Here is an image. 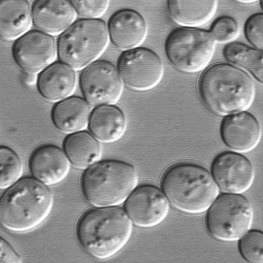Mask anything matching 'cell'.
Segmentation results:
<instances>
[{
    "label": "cell",
    "mask_w": 263,
    "mask_h": 263,
    "mask_svg": "<svg viewBox=\"0 0 263 263\" xmlns=\"http://www.w3.org/2000/svg\"><path fill=\"white\" fill-rule=\"evenodd\" d=\"M255 86L251 77L232 65H212L200 75L197 85L199 98L213 113L227 116L244 111L252 104Z\"/></svg>",
    "instance_id": "6da1fadb"
},
{
    "label": "cell",
    "mask_w": 263,
    "mask_h": 263,
    "mask_svg": "<svg viewBox=\"0 0 263 263\" xmlns=\"http://www.w3.org/2000/svg\"><path fill=\"white\" fill-rule=\"evenodd\" d=\"M132 232V221L125 211L117 206L96 207L85 212L76 228L82 248L98 259H108L119 252Z\"/></svg>",
    "instance_id": "7a4b0ae2"
},
{
    "label": "cell",
    "mask_w": 263,
    "mask_h": 263,
    "mask_svg": "<svg viewBox=\"0 0 263 263\" xmlns=\"http://www.w3.org/2000/svg\"><path fill=\"white\" fill-rule=\"evenodd\" d=\"M161 186L174 208L190 214L207 211L219 194L218 186L205 168L186 162L169 166L162 175Z\"/></svg>",
    "instance_id": "3957f363"
},
{
    "label": "cell",
    "mask_w": 263,
    "mask_h": 263,
    "mask_svg": "<svg viewBox=\"0 0 263 263\" xmlns=\"http://www.w3.org/2000/svg\"><path fill=\"white\" fill-rule=\"evenodd\" d=\"M53 203V195L47 185L34 178H22L1 197V223L14 232L31 231L46 219Z\"/></svg>",
    "instance_id": "277c9868"
},
{
    "label": "cell",
    "mask_w": 263,
    "mask_h": 263,
    "mask_svg": "<svg viewBox=\"0 0 263 263\" xmlns=\"http://www.w3.org/2000/svg\"><path fill=\"white\" fill-rule=\"evenodd\" d=\"M135 166L115 159L99 161L83 173L81 181L83 194L95 207L116 206L124 202L137 186Z\"/></svg>",
    "instance_id": "5b68a950"
},
{
    "label": "cell",
    "mask_w": 263,
    "mask_h": 263,
    "mask_svg": "<svg viewBox=\"0 0 263 263\" xmlns=\"http://www.w3.org/2000/svg\"><path fill=\"white\" fill-rule=\"evenodd\" d=\"M109 40L107 26L103 21L78 20L61 34L57 44L58 58L75 71L83 69L102 54Z\"/></svg>",
    "instance_id": "8992f818"
},
{
    "label": "cell",
    "mask_w": 263,
    "mask_h": 263,
    "mask_svg": "<svg viewBox=\"0 0 263 263\" xmlns=\"http://www.w3.org/2000/svg\"><path fill=\"white\" fill-rule=\"evenodd\" d=\"M207 211L208 231L217 240L225 242L239 240L251 228L253 208L250 201L241 194H221Z\"/></svg>",
    "instance_id": "52a82bcc"
},
{
    "label": "cell",
    "mask_w": 263,
    "mask_h": 263,
    "mask_svg": "<svg viewBox=\"0 0 263 263\" xmlns=\"http://www.w3.org/2000/svg\"><path fill=\"white\" fill-rule=\"evenodd\" d=\"M214 40L209 32L192 28L173 29L164 43L166 55L180 71L194 73L204 69L214 54Z\"/></svg>",
    "instance_id": "ba28073f"
},
{
    "label": "cell",
    "mask_w": 263,
    "mask_h": 263,
    "mask_svg": "<svg viewBox=\"0 0 263 263\" xmlns=\"http://www.w3.org/2000/svg\"><path fill=\"white\" fill-rule=\"evenodd\" d=\"M117 69L123 83L137 91L149 90L157 86L164 73L158 55L149 49L139 47L121 54Z\"/></svg>",
    "instance_id": "9c48e42d"
},
{
    "label": "cell",
    "mask_w": 263,
    "mask_h": 263,
    "mask_svg": "<svg viewBox=\"0 0 263 263\" xmlns=\"http://www.w3.org/2000/svg\"><path fill=\"white\" fill-rule=\"evenodd\" d=\"M80 85L85 99L95 107L115 105L123 89L117 68L105 60H97L83 69Z\"/></svg>",
    "instance_id": "30bf717a"
},
{
    "label": "cell",
    "mask_w": 263,
    "mask_h": 263,
    "mask_svg": "<svg viewBox=\"0 0 263 263\" xmlns=\"http://www.w3.org/2000/svg\"><path fill=\"white\" fill-rule=\"evenodd\" d=\"M12 53L15 62L25 73L36 74L58 57L54 39L39 30L29 31L15 41Z\"/></svg>",
    "instance_id": "8fae6325"
},
{
    "label": "cell",
    "mask_w": 263,
    "mask_h": 263,
    "mask_svg": "<svg viewBox=\"0 0 263 263\" xmlns=\"http://www.w3.org/2000/svg\"><path fill=\"white\" fill-rule=\"evenodd\" d=\"M169 209V202L163 192L149 184L137 186L124 204V211L132 222L142 228L161 223L167 216Z\"/></svg>",
    "instance_id": "7c38bea8"
},
{
    "label": "cell",
    "mask_w": 263,
    "mask_h": 263,
    "mask_svg": "<svg viewBox=\"0 0 263 263\" xmlns=\"http://www.w3.org/2000/svg\"><path fill=\"white\" fill-rule=\"evenodd\" d=\"M212 176L222 192L242 194L252 185L255 171L251 161L239 153L223 152L213 159Z\"/></svg>",
    "instance_id": "4fadbf2b"
},
{
    "label": "cell",
    "mask_w": 263,
    "mask_h": 263,
    "mask_svg": "<svg viewBox=\"0 0 263 263\" xmlns=\"http://www.w3.org/2000/svg\"><path fill=\"white\" fill-rule=\"evenodd\" d=\"M219 134L222 142L230 149L236 153H246L257 146L261 130L253 115L242 111L226 116L220 123Z\"/></svg>",
    "instance_id": "5bb4252c"
},
{
    "label": "cell",
    "mask_w": 263,
    "mask_h": 263,
    "mask_svg": "<svg viewBox=\"0 0 263 263\" xmlns=\"http://www.w3.org/2000/svg\"><path fill=\"white\" fill-rule=\"evenodd\" d=\"M70 165L64 151L52 144L38 147L29 159V168L34 178L47 186L62 182L68 176Z\"/></svg>",
    "instance_id": "9a60e30c"
},
{
    "label": "cell",
    "mask_w": 263,
    "mask_h": 263,
    "mask_svg": "<svg viewBox=\"0 0 263 263\" xmlns=\"http://www.w3.org/2000/svg\"><path fill=\"white\" fill-rule=\"evenodd\" d=\"M109 40L118 49L126 51L139 47L145 40L147 27L138 12L124 9L115 13L107 26Z\"/></svg>",
    "instance_id": "2e32d148"
},
{
    "label": "cell",
    "mask_w": 263,
    "mask_h": 263,
    "mask_svg": "<svg viewBox=\"0 0 263 263\" xmlns=\"http://www.w3.org/2000/svg\"><path fill=\"white\" fill-rule=\"evenodd\" d=\"M77 13L70 1L39 0L32 7V22L40 31L56 36L75 22Z\"/></svg>",
    "instance_id": "e0dca14e"
},
{
    "label": "cell",
    "mask_w": 263,
    "mask_h": 263,
    "mask_svg": "<svg viewBox=\"0 0 263 263\" xmlns=\"http://www.w3.org/2000/svg\"><path fill=\"white\" fill-rule=\"evenodd\" d=\"M77 81V74L73 69L62 62H57L40 73L37 87L45 100L57 103L72 96Z\"/></svg>",
    "instance_id": "ac0fdd59"
},
{
    "label": "cell",
    "mask_w": 263,
    "mask_h": 263,
    "mask_svg": "<svg viewBox=\"0 0 263 263\" xmlns=\"http://www.w3.org/2000/svg\"><path fill=\"white\" fill-rule=\"evenodd\" d=\"M88 126L92 135L99 141L111 143L119 140L127 127L123 111L115 105H102L91 111Z\"/></svg>",
    "instance_id": "d6986e66"
},
{
    "label": "cell",
    "mask_w": 263,
    "mask_h": 263,
    "mask_svg": "<svg viewBox=\"0 0 263 263\" xmlns=\"http://www.w3.org/2000/svg\"><path fill=\"white\" fill-rule=\"evenodd\" d=\"M91 106L85 99L71 96L54 105L51 111L52 122L60 131L65 134L83 131L88 126Z\"/></svg>",
    "instance_id": "ffe728a7"
},
{
    "label": "cell",
    "mask_w": 263,
    "mask_h": 263,
    "mask_svg": "<svg viewBox=\"0 0 263 263\" xmlns=\"http://www.w3.org/2000/svg\"><path fill=\"white\" fill-rule=\"evenodd\" d=\"M33 24L32 8L28 1L0 2V36L4 41H16L29 31Z\"/></svg>",
    "instance_id": "44dd1931"
},
{
    "label": "cell",
    "mask_w": 263,
    "mask_h": 263,
    "mask_svg": "<svg viewBox=\"0 0 263 263\" xmlns=\"http://www.w3.org/2000/svg\"><path fill=\"white\" fill-rule=\"evenodd\" d=\"M169 13L173 21L183 27L192 28L207 24L214 16L217 1H168Z\"/></svg>",
    "instance_id": "7402d4cb"
},
{
    "label": "cell",
    "mask_w": 263,
    "mask_h": 263,
    "mask_svg": "<svg viewBox=\"0 0 263 263\" xmlns=\"http://www.w3.org/2000/svg\"><path fill=\"white\" fill-rule=\"evenodd\" d=\"M63 148L71 164L79 169L88 168L99 161L102 155L99 141L85 131L69 134L64 141Z\"/></svg>",
    "instance_id": "603a6c76"
},
{
    "label": "cell",
    "mask_w": 263,
    "mask_h": 263,
    "mask_svg": "<svg viewBox=\"0 0 263 263\" xmlns=\"http://www.w3.org/2000/svg\"><path fill=\"white\" fill-rule=\"evenodd\" d=\"M223 53L227 60L246 68L262 83V51L239 43H232L225 47Z\"/></svg>",
    "instance_id": "cb8c5ba5"
},
{
    "label": "cell",
    "mask_w": 263,
    "mask_h": 263,
    "mask_svg": "<svg viewBox=\"0 0 263 263\" xmlns=\"http://www.w3.org/2000/svg\"><path fill=\"white\" fill-rule=\"evenodd\" d=\"M0 188L7 189L21 179L22 164L16 153L4 146L0 149Z\"/></svg>",
    "instance_id": "d4e9b609"
},
{
    "label": "cell",
    "mask_w": 263,
    "mask_h": 263,
    "mask_svg": "<svg viewBox=\"0 0 263 263\" xmlns=\"http://www.w3.org/2000/svg\"><path fill=\"white\" fill-rule=\"evenodd\" d=\"M238 248L243 258L252 263L263 262V235L260 231H248L239 240Z\"/></svg>",
    "instance_id": "484cf974"
},
{
    "label": "cell",
    "mask_w": 263,
    "mask_h": 263,
    "mask_svg": "<svg viewBox=\"0 0 263 263\" xmlns=\"http://www.w3.org/2000/svg\"><path fill=\"white\" fill-rule=\"evenodd\" d=\"M238 30L236 21L231 17L224 16L214 22L209 33L214 41L224 43L233 40L237 35Z\"/></svg>",
    "instance_id": "4316f807"
},
{
    "label": "cell",
    "mask_w": 263,
    "mask_h": 263,
    "mask_svg": "<svg viewBox=\"0 0 263 263\" xmlns=\"http://www.w3.org/2000/svg\"><path fill=\"white\" fill-rule=\"evenodd\" d=\"M77 14L84 19H99L106 11L109 1H72Z\"/></svg>",
    "instance_id": "83f0119b"
},
{
    "label": "cell",
    "mask_w": 263,
    "mask_h": 263,
    "mask_svg": "<svg viewBox=\"0 0 263 263\" xmlns=\"http://www.w3.org/2000/svg\"><path fill=\"white\" fill-rule=\"evenodd\" d=\"M245 32L248 40L257 49L262 51L263 16L261 13L255 14L247 20Z\"/></svg>",
    "instance_id": "f1b7e54d"
},
{
    "label": "cell",
    "mask_w": 263,
    "mask_h": 263,
    "mask_svg": "<svg viewBox=\"0 0 263 263\" xmlns=\"http://www.w3.org/2000/svg\"><path fill=\"white\" fill-rule=\"evenodd\" d=\"M21 258L5 240L1 238L0 263H20Z\"/></svg>",
    "instance_id": "f546056e"
},
{
    "label": "cell",
    "mask_w": 263,
    "mask_h": 263,
    "mask_svg": "<svg viewBox=\"0 0 263 263\" xmlns=\"http://www.w3.org/2000/svg\"><path fill=\"white\" fill-rule=\"evenodd\" d=\"M38 77L36 74L25 73L23 79L24 82L28 86H33L37 84Z\"/></svg>",
    "instance_id": "4dcf8cb0"
},
{
    "label": "cell",
    "mask_w": 263,
    "mask_h": 263,
    "mask_svg": "<svg viewBox=\"0 0 263 263\" xmlns=\"http://www.w3.org/2000/svg\"><path fill=\"white\" fill-rule=\"evenodd\" d=\"M257 1H239L238 2L245 3V4H253L257 2Z\"/></svg>",
    "instance_id": "1f68e13d"
}]
</instances>
